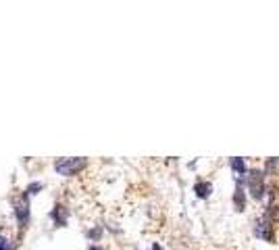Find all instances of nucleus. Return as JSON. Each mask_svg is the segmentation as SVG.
Here are the masks:
<instances>
[{"instance_id":"1","label":"nucleus","mask_w":279,"mask_h":250,"mask_svg":"<svg viewBox=\"0 0 279 250\" xmlns=\"http://www.w3.org/2000/svg\"><path fill=\"white\" fill-rule=\"evenodd\" d=\"M246 188L248 192L252 194L254 200H263L265 198V192H267V186H265V171L261 169H250L248 175H246Z\"/></svg>"},{"instance_id":"2","label":"nucleus","mask_w":279,"mask_h":250,"mask_svg":"<svg viewBox=\"0 0 279 250\" xmlns=\"http://www.w3.org/2000/svg\"><path fill=\"white\" fill-rule=\"evenodd\" d=\"M88 167V161L84 157H77V159H59L54 163V171L61 173L65 177H71V175H77L81 169Z\"/></svg>"},{"instance_id":"3","label":"nucleus","mask_w":279,"mask_h":250,"mask_svg":"<svg viewBox=\"0 0 279 250\" xmlns=\"http://www.w3.org/2000/svg\"><path fill=\"white\" fill-rule=\"evenodd\" d=\"M13 207H15V217H17V223H19V228L21 230H25L27 228V223H29V196L23 192L21 196H17L13 200Z\"/></svg>"},{"instance_id":"4","label":"nucleus","mask_w":279,"mask_h":250,"mask_svg":"<svg viewBox=\"0 0 279 250\" xmlns=\"http://www.w3.org/2000/svg\"><path fill=\"white\" fill-rule=\"evenodd\" d=\"M254 236L261 238V240L273 242V225H271L269 215H265V217L257 219V223H254Z\"/></svg>"},{"instance_id":"5","label":"nucleus","mask_w":279,"mask_h":250,"mask_svg":"<svg viewBox=\"0 0 279 250\" xmlns=\"http://www.w3.org/2000/svg\"><path fill=\"white\" fill-rule=\"evenodd\" d=\"M244 182L246 177H238L236 180V192H234V207L238 213H242L246 209V192H244Z\"/></svg>"},{"instance_id":"6","label":"nucleus","mask_w":279,"mask_h":250,"mask_svg":"<svg viewBox=\"0 0 279 250\" xmlns=\"http://www.w3.org/2000/svg\"><path fill=\"white\" fill-rule=\"evenodd\" d=\"M50 219L54 221L56 228H67V221H69V211L63 205H56L50 213Z\"/></svg>"},{"instance_id":"7","label":"nucleus","mask_w":279,"mask_h":250,"mask_svg":"<svg viewBox=\"0 0 279 250\" xmlns=\"http://www.w3.org/2000/svg\"><path fill=\"white\" fill-rule=\"evenodd\" d=\"M229 167H231V171H234L238 177H246L248 175V167H246V163H244V159H240V157H234L229 161Z\"/></svg>"},{"instance_id":"8","label":"nucleus","mask_w":279,"mask_h":250,"mask_svg":"<svg viewBox=\"0 0 279 250\" xmlns=\"http://www.w3.org/2000/svg\"><path fill=\"white\" fill-rule=\"evenodd\" d=\"M194 192H196V196L198 198H208L213 194V184L211 182H196L194 184Z\"/></svg>"},{"instance_id":"9","label":"nucleus","mask_w":279,"mask_h":250,"mask_svg":"<svg viewBox=\"0 0 279 250\" xmlns=\"http://www.w3.org/2000/svg\"><path fill=\"white\" fill-rule=\"evenodd\" d=\"M42 190H44V184H42V182H31V184L25 188V194H27V196H33V194L42 192Z\"/></svg>"},{"instance_id":"10","label":"nucleus","mask_w":279,"mask_h":250,"mask_svg":"<svg viewBox=\"0 0 279 250\" xmlns=\"http://www.w3.org/2000/svg\"><path fill=\"white\" fill-rule=\"evenodd\" d=\"M0 250H13V244L6 236H0Z\"/></svg>"},{"instance_id":"11","label":"nucleus","mask_w":279,"mask_h":250,"mask_svg":"<svg viewBox=\"0 0 279 250\" xmlns=\"http://www.w3.org/2000/svg\"><path fill=\"white\" fill-rule=\"evenodd\" d=\"M100 234H102V230H100V228H96L94 232H92V234H88V236L92 238V240H98V238H100Z\"/></svg>"},{"instance_id":"12","label":"nucleus","mask_w":279,"mask_h":250,"mask_svg":"<svg viewBox=\"0 0 279 250\" xmlns=\"http://www.w3.org/2000/svg\"><path fill=\"white\" fill-rule=\"evenodd\" d=\"M150 250H162V248H160V244H158V242H154L152 246H150Z\"/></svg>"},{"instance_id":"13","label":"nucleus","mask_w":279,"mask_h":250,"mask_svg":"<svg viewBox=\"0 0 279 250\" xmlns=\"http://www.w3.org/2000/svg\"><path fill=\"white\" fill-rule=\"evenodd\" d=\"M90 250H102V248H98V246H90Z\"/></svg>"}]
</instances>
